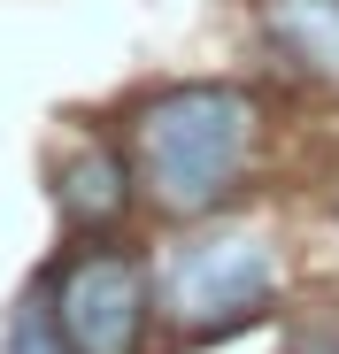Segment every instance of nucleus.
Here are the masks:
<instances>
[{"mask_svg":"<svg viewBox=\"0 0 339 354\" xmlns=\"http://www.w3.org/2000/svg\"><path fill=\"white\" fill-rule=\"evenodd\" d=\"M262 31L309 85H339V0H262Z\"/></svg>","mask_w":339,"mask_h":354,"instance_id":"obj_4","label":"nucleus"},{"mask_svg":"<svg viewBox=\"0 0 339 354\" xmlns=\"http://www.w3.org/2000/svg\"><path fill=\"white\" fill-rule=\"evenodd\" d=\"M262 147V100L247 85H170L139 108L131 162L162 216H208L232 201Z\"/></svg>","mask_w":339,"mask_h":354,"instance_id":"obj_1","label":"nucleus"},{"mask_svg":"<svg viewBox=\"0 0 339 354\" xmlns=\"http://www.w3.org/2000/svg\"><path fill=\"white\" fill-rule=\"evenodd\" d=\"M8 354H70V346H62V331H54L46 308H24L16 331H8Z\"/></svg>","mask_w":339,"mask_h":354,"instance_id":"obj_6","label":"nucleus"},{"mask_svg":"<svg viewBox=\"0 0 339 354\" xmlns=\"http://www.w3.org/2000/svg\"><path fill=\"white\" fill-rule=\"evenodd\" d=\"M54 201L77 231H108L124 208H131V169L116 147H77L62 169H54Z\"/></svg>","mask_w":339,"mask_h":354,"instance_id":"obj_5","label":"nucleus"},{"mask_svg":"<svg viewBox=\"0 0 339 354\" xmlns=\"http://www.w3.org/2000/svg\"><path fill=\"white\" fill-rule=\"evenodd\" d=\"M270 301H277V247L262 231H208L162 262V316L193 339L247 331L270 316Z\"/></svg>","mask_w":339,"mask_h":354,"instance_id":"obj_2","label":"nucleus"},{"mask_svg":"<svg viewBox=\"0 0 339 354\" xmlns=\"http://www.w3.org/2000/svg\"><path fill=\"white\" fill-rule=\"evenodd\" d=\"M46 316H54L70 354H139V339H147V270L116 247H85L77 262H62Z\"/></svg>","mask_w":339,"mask_h":354,"instance_id":"obj_3","label":"nucleus"},{"mask_svg":"<svg viewBox=\"0 0 339 354\" xmlns=\"http://www.w3.org/2000/svg\"><path fill=\"white\" fill-rule=\"evenodd\" d=\"M293 354H339V316H324V324H309V331L293 339Z\"/></svg>","mask_w":339,"mask_h":354,"instance_id":"obj_7","label":"nucleus"}]
</instances>
